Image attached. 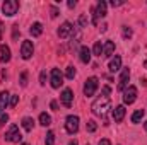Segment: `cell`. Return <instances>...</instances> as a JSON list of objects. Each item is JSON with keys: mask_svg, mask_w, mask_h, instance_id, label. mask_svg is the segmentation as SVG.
Returning <instances> with one entry per match:
<instances>
[{"mask_svg": "<svg viewBox=\"0 0 147 145\" xmlns=\"http://www.w3.org/2000/svg\"><path fill=\"white\" fill-rule=\"evenodd\" d=\"M111 106V101H110V96H106V94H103L101 97H98L94 103H92V113L96 114V116H101V118H105L106 116V113H108V109Z\"/></svg>", "mask_w": 147, "mask_h": 145, "instance_id": "1", "label": "cell"}, {"mask_svg": "<svg viewBox=\"0 0 147 145\" xmlns=\"http://www.w3.org/2000/svg\"><path fill=\"white\" fill-rule=\"evenodd\" d=\"M17 10H19V2H16V0H5V2L2 3V12H3V15H7V17L16 15Z\"/></svg>", "mask_w": 147, "mask_h": 145, "instance_id": "2", "label": "cell"}, {"mask_svg": "<svg viewBox=\"0 0 147 145\" xmlns=\"http://www.w3.org/2000/svg\"><path fill=\"white\" fill-rule=\"evenodd\" d=\"M98 85H99L98 77H89V79L86 80V84H84V96H87V97L94 96L96 91H98Z\"/></svg>", "mask_w": 147, "mask_h": 145, "instance_id": "3", "label": "cell"}, {"mask_svg": "<svg viewBox=\"0 0 147 145\" xmlns=\"http://www.w3.org/2000/svg\"><path fill=\"white\" fill-rule=\"evenodd\" d=\"M65 130H67V133H77L79 132V116H75V114H69L67 118H65Z\"/></svg>", "mask_w": 147, "mask_h": 145, "instance_id": "4", "label": "cell"}, {"mask_svg": "<svg viewBox=\"0 0 147 145\" xmlns=\"http://www.w3.org/2000/svg\"><path fill=\"white\" fill-rule=\"evenodd\" d=\"M5 140L7 142H21L22 140V135L19 132V126L17 125H10L7 133H5Z\"/></svg>", "mask_w": 147, "mask_h": 145, "instance_id": "5", "label": "cell"}, {"mask_svg": "<svg viewBox=\"0 0 147 145\" xmlns=\"http://www.w3.org/2000/svg\"><path fill=\"white\" fill-rule=\"evenodd\" d=\"M137 99V87L135 85H128L123 91V103L125 104H134Z\"/></svg>", "mask_w": 147, "mask_h": 145, "instance_id": "6", "label": "cell"}, {"mask_svg": "<svg viewBox=\"0 0 147 145\" xmlns=\"http://www.w3.org/2000/svg\"><path fill=\"white\" fill-rule=\"evenodd\" d=\"M50 82H51V87L53 89H58L62 84H63V75L58 68H53L51 73H50Z\"/></svg>", "mask_w": 147, "mask_h": 145, "instance_id": "7", "label": "cell"}, {"mask_svg": "<svg viewBox=\"0 0 147 145\" xmlns=\"http://www.w3.org/2000/svg\"><path fill=\"white\" fill-rule=\"evenodd\" d=\"M33 53H34L33 43H31V41H22V44H21V56H22L24 60H29V58L33 56Z\"/></svg>", "mask_w": 147, "mask_h": 145, "instance_id": "8", "label": "cell"}, {"mask_svg": "<svg viewBox=\"0 0 147 145\" xmlns=\"http://www.w3.org/2000/svg\"><path fill=\"white\" fill-rule=\"evenodd\" d=\"M72 31H74L72 22L65 21V22H63V24L58 28V38H60V39H65V38H69L70 34H72Z\"/></svg>", "mask_w": 147, "mask_h": 145, "instance_id": "9", "label": "cell"}, {"mask_svg": "<svg viewBox=\"0 0 147 145\" xmlns=\"http://www.w3.org/2000/svg\"><path fill=\"white\" fill-rule=\"evenodd\" d=\"M60 101H62V104L65 106V108H70L72 106V101H74V94L70 89H63V92H62V96H60Z\"/></svg>", "mask_w": 147, "mask_h": 145, "instance_id": "10", "label": "cell"}, {"mask_svg": "<svg viewBox=\"0 0 147 145\" xmlns=\"http://www.w3.org/2000/svg\"><path fill=\"white\" fill-rule=\"evenodd\" d=\"M128 79H130V70L128 68H123V72L120 75V82H118V91H125L127 89Z\"/></svg>", "mask_w": 147, "mask_h": 145, "instance_id": "11", "label": "cell"}, {"mask_svg": "<svg viewBox=\"0 0 147 145\" xmlns=\"http://www.w3.org/2000/svg\"><path fill=\"white\" fill-rule=\"evenodd\" d=\"M0 62H2V63L10 62V48H9L7 44H2V46H0Z\"/></svg>", "mask_w": 147, "mask_h": 145, "instance_id": "12", "label": "cell"}, {"mask_svg": "<svg viewBox=\"0 0 147 145\" xmlns=\"http://www.w3.org/2000/svg\"><path fill=\"white\" fill-rule=\"evenodd\" d=\"M123 118H125V108L123 106H116L113 109V119L116 123H120V121H123Z\"/></svg>", "mask_w": 147, "mask_h": 145, "instance_id": "13", "label": "cell"}, {"mask_svg": "<svg viewBox=\"0 0 147 145\" xmlns=\"http://www.w3.org/2000/svg\"><path fill=\"white\" fill-rule=\"evenodd\" d=\"M113 51H115V43L113 41H106L103 44V56L105 58H110L111 55H113Z\"/></svg>", "mask_w": 147, "mask_h": 145, "instance_id": "14", "label": "cell"}, {"mask_svg": "<svg viewBox=\"0 0 147 145\" xmlns=\"http://www.w3.org/2000/svg\"><path fill=\"white\" fill-rule=\"evenodd\" d=\"M80 62L82 63H89L91 62V50L87 46H80Z\"/></svg>", "mask_w": 147, "mask_h": 145, "instance_id": "15", "label": "cell"}, {"mask_svg": "<svg viewBox=\"0 0 147 145\" xmlns=\"http://www.w3.org/2000/svg\"><path fill=\"white\" fill-rule=\"evenodd\" d=\"M120 68H121V56H118V55H116V56L110 62V72L115 73V72H118Z\"/></svg>", "mask_w": 147, "mask_h": 145, "instance_id": "16", "label": "cell"}, {"mask_svg": "<svg viewBox=\"0 0 147 145\" xmlns=\"http://www.w3.org/2000/svg\"><path fill=\"white\" fill-rule=\"evenodd\" d=\"M9 97H10V94L7 92V91H3V92H0V113L3 111V109L9 106Z\"/></svg>", "mask_w": 147, "mask_h": 145, "instance_id": "17", "label": "cell"}, {"mask_svg": "<svg viewBox=\"0 0 147 145\" xmlns=\"http://www.w3.org/2000/svg\"><path fill=\"white\" fill-rule=\"evenodd\" d=\"M29 33H31V36H41V33H43V24L41 22H34L33 26H31V29H29Z\"/></svg>", "mask_w": 147, "mask_h": 145, "instance_id": "18", "label": "cell"}, {"mask_svg": "<svg viewBox=\"0 0 147 145\" xmlns=\"http://www.w3.org/2000/svg\"><path fill=\"white\" fill-rule=\"evenodd\" d=\"M144 116H146V111H144V109H137V111L132 114V118H130V119H132V123H140Z\"/></svg>", "mask_w": 147, "mask_h": 145, "instance_id": "19", "label": "cell"}, {"mask_svg": "<svg viewBox=\"0 0 147 145\" xmlns=\"http://www.w3.org/2000/svg\"><path fill=\"white\" fill-rule=\"evenodd\" d=\"M33 126H34V119H33V118H29V116L22 118V128H24L26 132H31Z\"/></svg>", "mask_w": 147, "mask_h": 145, "instance_id": "20", "label": "cell"}, {"mask_svg": "<svg viewBox=\"0 0 147 145\" xmlns=\"http://www.w3.org/2000/svg\"><path fill=\"white\" fill-rule=\"evenodd\" d=\"M39 125H43V126H50V125H51V116L46 114V113H41V114H39Z\"/></svg>", "mask_w": 147, "mask_h": 145, "instance_id": "21", "label": "cell"}, {"mask_svg": "<svg viewBox=\"0 0 147 145\" xmlns=\"http://www.w3.org/2000/svg\"><path fill=\"white\" fill-rule=\"evenodd\" d=\"M92 55H94V56H101V55H103V44H101V41H96V43H94V46H92Z\"/></svg>", "mask_w": 147, "mask_h": 145, "instance_id": "22", "label": "cell"}, {"mask_svg": "<svg viewBox=\"0 0 147 145\" xmlns=\"http://www.w3.org/2000/svg\"><path fill=\"white\" fill-rule=\"evenodd\" d=\"M45 144H46V145H53V144H55V133H53V132H48V133H46Z\"/></svg>", "mask_w": 147, "mask_h": 145, "instance_id": "23", "label": "cell"}, {"mask_svg": "<svg viewBox=\"0 0 147 145\" xmlns=\"http://www.w3.org/2000/svg\"><path fill=\"white\" fill-rule=\"evenodd\" d=\"M132 36H134V31H132L128 26H123V38H125V39H130Z\"/></svg>", "mask_w": 147, "mask_h": 145, "instance_id": "24", "label": "cell"}, {"mask_svg": "<svg viewBox=\"0 0 147 145\" xmlns=\"http://www.w3.org/2000/svg\"><path fill=\"white\" fill-rule=\"evenodd\" d=\"M96 128H98L96 121H94V119H89V121H87V132L92 133V132H96Z\"/></svg>", "mask_w": 147, "mask_h": 145, "instance_id": "25", "label": "cell"}, {"mask_svg": "<svg viewBox=\"0 0 147 145\" xmlns=\"http://www.w3.org/2000/svg\"><path fill=\"white\" fill-rule=\"evenodd\" d=\"M65 75H67V79H74L75 77V67H67V72H65Z\"/></svg>", "mask_w": 147, "mask_h": 145, "instance_id": "26", "label": "cell"}, {"mask_svg": "<svg viewBox=\"0 0 147 145\" xmlns=\"http://www.w3.org/2000/svg\"><path fill=\"white\" fill-rule=\"evenodd\" d=\"M79 26H80V28H86V26H87V15H86V14H82V15L79 17Z\"/></svg>", "mask_w": 147, "mask_h": 145, "instance_id": "27", "label": "cell"}, {"mask_svg": "<svg viewBox=\"0 0 147 145\" xmlns=\"http://www.w3.org/2000/svg\"><path fill=\"white\" fill-rule=\"evenodd\" d=\"M21 85H22V87H26V85H28V73H26V72L21 73Z\"/></svg>", "mask_w": 147, "mask_h": 145, "instance_id": "28", "label": "cell"}, {"mask_svg": "<svg viewBox=\"0 0 147 145\" xmlns=\"http://www.w3.org/2000/svg\"><path fill=\"white\" fill-rule=\"evenodd\" d=\"M17 101H19V96H10V101H9V106H10V108H14V106L17 104Z\"/></svg>", "mask_w": 147, "mask_h": 145, "instance_id": "29", "label": "cell"}, {"mask_svg": "<svg viewBox=\"0 0 147 145\" xmlns=\"http://www.w3.org/2000/svg\"><path fill=\"white\" fill-rule=\"evenodd\" d=\"M7 121H9V114L5 113V114H2V116H0V128H2V126L7 123Z\"/></svg>", "mask_w": 147, "mask_h": 145, "instance_id": "30", "label": "cell"}, {"mask_svg": "<svg viewBox=\"0 0 147 145\" xmlns=\"http://www.w3.org/2000/svg\"><path fill=\"white\" fill-rule=\"evenodd\" d=\"M39 84H41V85H45V84H46V72H45V70L39 73Z\"/></svg>", "mask_w": 147, "mask_h": 145, "instance_id": "31", "label": "cell"}, {"mask_svg": "<svg viewBox=\"0 0 147 145\" xmlns=\"http://www.w3.org/2000/svg\"><path fill=\"white\" fill-rule=\"evenodd\" d=\"M110 5L111 7H120V5H123V0H111Z\"/></svg>", "mask_w": 147, "mask_h": 145, "instance_id": "32", "label": "cell"}, {"mask_svg": "<svg viewBox=\"0 0 147 145\" xmlns=\"http://www.w3.org/2000/svg\"><path fill=\"white\" fill-rule=\"evenodd\" d=\"M50 10H51V17H57V15H58V9H57V7H51Z\"/></svg>", "mask_w": 147, "mask_h": 145, "instance_id": "33", "label": "cell"}, {"mask_svg": "<svg viewBox=\"0 0 147 145\" xmlns=\"http://www.w3.org/2000/svg\"><path fill=\"white\" fill-rule=\"evenodd\" d=\"M50 108L57 111V109H58V104H57V101H51V103H50Z\"/></svg>", "mask_w": 147, "mask_h": 145, "instance_id": "34", "label": "cell"}, {"mask_svg": "<svg viewBox=\"0 0 147 145\" xmlns=\"http://www.w3.org/2000/svg\"><path fill=\"white\" fill-rule=\"evenodd\" d=\"M110 92H111V89L108 87V85H105V87H103V94H106V96H108Z\"/></svg>", "mask_w": 147, "mask_h": 145, "instance_id": "35", "label": "cell"}, {"mask_svg": "<svg viewBox=\"0 0 147 145\" xmlns=\"http://www.w3.org/2000/svg\"><path fill=\"white\" fill-rule=\"evenodd\" d=\"M99 145H111V142L108 140V138H103V140L99 142Z\"/></svg>", "mask_w": 147, "mask_h": 145, "instance_id": "36", "label": "cell"}, {"mask_svg": "<svg viewBox=\"0 0 147 145\" xmlns=\"http://www.w3.org/2000/svg\"><path fill=\"white\" fill-rule=\"evenodd\" d=\"M67 5H69V7H70V9H74V7H75V5H77V2H75V0H70V2H69V3H67Z\"/></svg>", "mask_w": 147, "mask_h": 145, "instance_id": "37", "label": "cell"}, {"mask_svg": "<svg viewBox=\"0 0 147 145\" xmlns=\"http://www.w3.org/2000/svg\"><path fill=\"white\" fill-rule=\"evenodd\" d=\"M106 29H108V24H103V26H101V33H105Z\"/></svg>", "mask_w": 147, "mask_h": 145, "instance_id": "38", "label": "cell"}, {"mask_svg": "<svg viewBox=\"0 0 147 145\" xmlns=\"http://www.w3.org/2000/svg\"><path fill=\"white\" fill-rule=\"evenodd\" d=\"M69 145H79V144H77V140H70V144Z\"/></svg>", "mask_w": 147, "mask_h": 145, "instance_id": "39", "label": "cell"}, {"mask_svg": "<svg viewBox=\"0 0 147 145\" xmlns=\"http://www.w3.org/2000/svg\"><path fill=\"white\" fill-rule=\"evenodd\" d=\"M2 31H3V26L0 24V39H2Z\"/></svg>", "mask_w": 147, "mask_h": 145, "instance_id": "40", "label": "cell"}, {"mask_svg": "<svg viewBox=\"0 0 147 145\" xmlns=\"http://www.w3.org/2000/svg\"><path fill=\"white\" fill-rule=\"evenodd\" d=\"M144 128H146V132H147V121H146V123H144Z\"/></svg>", "mask_w": 147, "mask_h": 145, "instance_id": "41", "label": "cell"}, {"mask_svg": "<svg viewBox=\"0 0 147 145\" xmlns=\"http://www.w3.org/2000/svg\"><path fill=\"white\" fill-rule=\"evenodd\" d=\"M144 67H146V68H147V60H146V62H144Z\"/></svg>", "mask_w": 147, "mask_h": 145, "instance_id": "42", "label": "cell"}, {"mask_svg": "<svg viewBox=\"0 0 147 145\" xmlns=\"http://www.w3.org/2000/svg\"><path fill=\"white\" fill-rule=\"evenodd\" d=\"M22 145H29V144H22Z\"/></svg>", "mask_w": 147, "mask_h": 145, "instance_id": "43", "label": "cell"}]
</instances>
